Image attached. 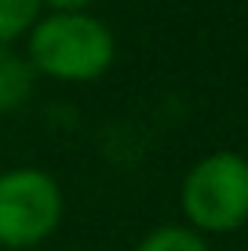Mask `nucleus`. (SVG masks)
Here are the masks:
<instances>
[{"label": "nucleus", "instance_id": "nucleus-1", "mask_svg": "<svg viewBox=\"0 0 248 251\" xmlns=\"http://www.w3.org/2000/svg\"><path fill=\"white\" fill-rule=\"evenodd\" d=\"M117 44L110 25L91 11H51L29 29L26 58L37 73L66 84H91L113 66Z\"/></svg>", "mask_w": 248, "mask_h": 251}, {"label": "nucleus", "instance_id": "nucleus-2", "mask_svg": "<svg viewBox=\"0 0 248 251\" xmlns=\"http://www.w3.org/2000/svg\"><path fill=\"white\" fill-rule=\"evenodd\" d=\"M179 207L201 237L248 226V160L230 150L201 157L183 178Z\"/></svg>", "mask_w": 248, "mask_h": 251}, {"label": "nucleus", "instance_id": "nucleus-3", "mask_svg": "<svg viewBox=\"0 0 248 251\" xmlns=\"http://www.w3.org/2000/svg\"><path fill=\"white\" fill-rule=\"evenodd\" d=\"M62 222V189L40 168L0 175V248L26 251L44 244Z\"/></svg>", "mask_w": 248, "mask_h": 251}, {"label": "nucleus", "instance_id": "nucleus-4", "mask_svg": "<svg viewBox=\"0 0 248 251\" xmlns=\"http://www.w3.org/2000/svg\"><path fill=\"white\" fill-rule=\"evenodd\" d=\"M37 69L26 55H19L11 44H0V113H15L29 102L37 88Z\"/></svg>", "mask_w": 248, "mask_h": 251}, {"label": "nucleus", "instance_id": "nucleus-5", "mask_svg": "<svg viewBox=\"0 0 248 251\" xmlns=\"http://www.w3.org/2000/svg\"><path fill=\"white\" fill-rule=\"evenodd\" d=\"M44 4L40 0H0V44H15L37 25Z\"/></svg>", "mask_w": 248, "mask_h": 251}, {"label": "nucleus", "instance_id": "nucleus-6", "mask_svg": "<svg viewBox=\"0 0 248 251\" xmlns=\"http://www.w3.org/2000/svg\"><path fill=\"white\" fill-rule=\"evenodd\" d=\"M135 251H212L208 240L190 226H157L139 240Z\"/></svg>", "mask_w": 248, "mask_h": 251}, {"label": "nucleus", "instance_id": "nucleus-7", "mask_svg": "<svg viewBox=\"0 0 248 251\" xmlns=\"http://www.w3.org/2000/svg\"><path fill=\"white\" fill-rule=\"evenodd\" d=\"M40 4L48 7V11H88L91 4H95V0H40Z\"/></svg>", "mask_w": 248, "mask_h": 251}]
</instances>
